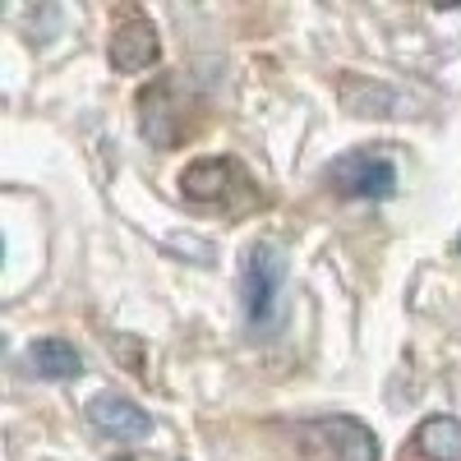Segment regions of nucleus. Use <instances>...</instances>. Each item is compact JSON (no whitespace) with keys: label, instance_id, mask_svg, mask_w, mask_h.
Instances as JSON below:
<instances>
[{"label":"nucleus","instance_id":"nucleus-1","mask_svg":"<svg viewBox=\"0 0 461 461\" xmlns=\"http://www.w3.org/2000/svg\"><path fill=\"white\" fill-rule=\"evenodd\" d=\"M328 180L346 199H393L397 194V167L388 152H374V148L341 152L328 167Z\"/></svg>","mask_w":461,"mask_h":461},{"label":"nucleus","instance_id":"nucleus-2","mask_svg":"<svg viewBox=\"0 0 461 461\" xmlns=\"http://www.w3.org/2000/svg\"><path fill=\"white\" fill-rule=\"evenodd\" d=\"M286 277V258L277 245H254L245 258V273H240V300H245V314L254 328H263L277 310V291Z\"/></svg>","mask_w":461,"mask_h":461},{"label":"nucleus","instance_id":"nucleus-3","mask_svg":"<svg viewBox=\"0 0 461 461\" xmlns=\"http://www.w3.org/2000/svg\"><path fill=\"white\" fill-rule=\"evenodd\" d=\"M88 420H93L97 434H106V438H115V443H139V438L152 434L148 411L134 406V402L121 397V393H97V397L88 402Z\"/></svg>","mask_w":461,"mask_h":461},{"label":"nucleus","instance_id":"nucleus-4","mask_svg":"<svg viewBox=\"0 0 461 461\" xmlns=\"http://www.w3.org/2000/svg\"><path fill=\"white\" fill-rule=\"evenodd\" d=\"M106 56H111V65L121 69V74H139V69H148L152 60H158V28H152L148 19H139V14H130L121 28L111 32Z\"/></svg>","mask_w":461,"mask_h":461},{"label":"nucleus","instance_id":"nucleus-5","mask_svg":"<svg viewBox=\"0 0 461 461\" xmlns=\"http://www.w3.org/2000/svg\"><path fill=\"white\" fill-rule=\"evenodd\" d=\"M23 365H28V374L47 378V383H65V378H79V374H84V356L74 351L65 337L32 341L28 351H23Z\"/></svg>","mask_w":461,"mask_h":461},{"label":"nucleus","instance_id":"nucleus-6","mask_svg":"<svg viewBox=\"0 0 461 461\" xmlns=\"http://www.w3.org/2000/svg\"><path fill=\"white\" fill-rule=\"evenodd\" d=\"M415 452L425 461H461V420L456 415H429L415 429Z\"/></svg>","mask_w":461,"mask_h":461},{"label":"nucleus","instance_id":"nucleus-7","mask_svg":"<svg viewBox=\"0 0 461 461\" xmlns=\"http://www.w3.org/2000/svg\"><path fill=\"white\" fill-rule=\"evenodd\" d=\"M319 429L337 443V461H378V443H374V434L360 425V420L332 415V420H323Z\"/></svg>","mask_w":461,"mask_h":461},{"label":"nucleus","instance_id":"nucleus-8","mask_svg":"<svg viewBox=\"0 0 461 461\" xmlns=\"http://www.w3.org/2000/svg\"><path fill=\"white\" fill-rule=\"evenodd\" d=\"M180 185H185L189 199H217L221 189H226V162H217V158L194 162V167L180 176Z\"/></svg>","mask_w":461,"mask_h":461},{"label":"nucleus","instance_id":"nucleus-9","mask_svg":"<svg viewBox=\"0 0 461 461\" xmlns=\"http://www.w3.org/2000/svg\"><path fill=\"white\" fill-rule=\"evenodd\" d=\"M456 254H461V236H456Z\"/></svg>","mask_w":461,"mask_h":461}]
</instances>
